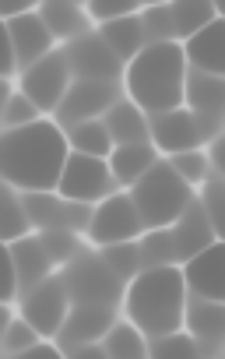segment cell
I'll return each mask as SVG.
<instances>
[{
  "instance_id": "cell-1",
  "label": "cell",
  "mask_w": 225,
  "mask_h": 359,
  "mask_svg": "<svg viewBox=\"0 0 225 359\" xmlns=\"http://www.w3.org/2000/svg\"><path fill=\"white\" fill-rule=\"evenodd\" d=\"M67 155H71L67 130L50 120H36L29 127L8 130L4 144H0V165H4L8 184L32 194L57 191Z\"/></svg>"
},
{
  "instance_id": "cell-2",
  "label": "cell",
  "mask_w": 225,
  "mask_h": 359,
  "mask_svg": "<svg viewBox=\"0 0 225 359\" xmlns=\"http://www.w3.org/2000/svg\"><path fill=\"white\" fill-rule=\"evenodd\" d=\"M183 81L186 60L179 43H148L127 64V95L137 109H148L151 116L183 106Z\"/></svg>"
},
{
  "instance_id": "cell-3",
  "label": "cell",
  "mask_w": 225,
  "mask_h": 359,
  "mask_svg": "<svg viewBox=\"0 0 225 359\" xmlns=\"http://www.w3.org/2000/svg\"><path fill=\"white\" fill-rule=\"evenodd\" d=\"M183 306H186V285H183L179 268H172V264H158V268L141 271L127 289L130 324L151 338L179 331Z\"/></svg>"
},
{
  "instance_id": "cell-4",
  "label": "cell",
  "mask_w": 225,
  "mask_h": 359,
  "mask_svg": "<svg viewBox=\"0 0 225 359\" xmlns=\"http://www.w3.org/2000/svg\"><path fill=\"white\" fill-rule=\"evenodd\" d=\"M137 215H141V226H151V229H162L169 222H176L186 205H190V187L169 169V162H155L137 184H134V194H130Z\"/></svg>"
},
{
  "instance_id": "cell-5",
  "label": "cell",
  "mask_w": 225,
  "mask_h": 359,
  "mask_svg": "<svg viewBox=\"0 0 225 359\" xmlns=\"http://www.w3.org/2000/svg\"><path fill=\"white\" fill-rule=\"evenodd\" d=\"M113 184L116 180H113L106 158H92V155L71 151L67 165H64V176L57 184V194L74 201V205H92V201H106L113 194Z\"/></svg>"
},
{
  "instance_id": "cell-6",
  "label": "cell",
  "mask_w": 225,
  "mask_h": 359,
  "mask_svg": "<svg viewBox=\"0 0 225 359\" xmlns=\"http://www.w3.org/2000/svg\"><path fill=\"white\" fill-rule=\"evenodd\" d=\"M71 299L78 306H113L120 299V278L106 268L102 257H85L78 261L67 278H64Z\"/></svg>"
},
{
  "instance_id": "cell-7",
  "label": "cell",
  "mask_w": 225,
  "mask_h": 359,
  "mask_svg": "<svg viewBox=\"0 0 225 359\" xmlns=\"http://www.w3.org/2000/svg\"><path fill=\"white\" fill-rule=\"evenodd\" d=\"M141 229H144L141 215H137V208L127 194H113V198L99 201V208L92 212V222H88V236L102 247L130 243Z\"/></svg>"
},
{
  "instance_id": "cell-8",
  "label": "cell",
  "mask_w": 225,
  "mask_h": 359,
  "mask_svg": "<svg viewBox=\"0 0 225 359\" xmlns=\"http://www.w3.org/2000/svg\"><path fill=\"white\" fill-rule=\"evenodd\" d=\"M71 88V64L64 53H50L39 64H32L22 78V92L39 106V109H60L64 95Z\"/></svg>"
},
{
  "instance_id": "cell-9",
  "label": "cell",
  "mask_w": 225,
  "mask_h": 359,
  "mask_svg": "<svg viewBox=\"0 0 225 359\" xmlns=\"http://www.w3.org/2000/svg\"><path fill=\"white\" fill-rule=\"evenodd\" d=\"M67 313H71V292L64 278H46L25 299V320L39 334H60V327L67 324Z\"/></svg>"
},
{
  "instance_id": "cell-10",
  "label": "cell",
  "mask_w": 225,
  "mask_h": 359,
  "mask_svg": "<svg viewBox=\"0 0 225 359\" xmlns=\"http://www.w3.org/2000/svg\"><path fill=\"white\" fill-rule=\"evenodd\" d=\"M71 71L78 74V81H116L120 74V60L116 53L99 39V36H78L67 50H64Z\"/></svg>"
},
{
  "instance_id": "cell-11",
  "label": "cell",
  "mask_w": 225,
  "mask_h": 359,
  "mask_svg": "<svg viewBox=\"0 0 225 359\" xmlns=\"http://www.w3.org/2000/svg\"><path fill=\"white\" fill-rule=\"evenodd\" d=\"M113 102H116V88L109 81H74L67 88L57 116H60L64 127H74V123L95 120L99 113H109Z\"/></svg>"
},
{
  "instance_id": "cell-12",
  "label": "cell",
  "mask_w": 225,
  "mask_h": 359,
  "mask_svg": "<svg viewBox=\"0 0 225 359\" xmlns=\"http://www.w3.org/2000/svg\"><path fill=\"white\" fill-rule=\"evenodd\" d=\"M148 134L155 137V144L169 155H179V151H197L204 144V134H200V123L190 109H169V113H155L151 123H148Z\"/></svg>"
},
{
  "instance_id": "cell-13",
  "label": "cell",
  "mask_w": 225,
  "mask_h": 359,
  "mask_svg": "<svg viewBox=\"0 0 225 359\" xmlns=\"http://www.w3.org/2000/svg\"><path fill=\"white\" fill-rule=\"evenodd\" d=\"M4 36L11 39L15 53H18V64L29 71L32 64H39L43 57H50V46H53V32L50 25L43 22V15L29 11V15H18V18H8L4 22Z\"/></svg>"
},
{
  "instance_id": "cell-14",
  "label": "cell",
  "mask_w": 225,
  "mask_h": 359,
  "mask_svg": "<svg viewBox=\"0 0 225 359\" xmlns=\"http://www.w3.org/2000/svg\"><path fill=\"white\" fill-rule=\"evenodd\" d=\"M29 219L39 222L46 233H67V229H85L92 222L88 205H74L67 198H53V194H29L25 198Z\"/></svg>"
},
{
  "instance_id": "cell-15",
  "label": "cell",
  "mask_w": 225,
  "mask_h": 359,
  "mask_svg": "<svg viewBox=\"0 0 225 359\" xmlns=\"http://www.w3.org/2000/svg\"><path fill=\"white\" fill-rule=\"evenodd\" d=\"M183 275V285L193 299H211V303H221V292H225V278H221V243H211L207 250H200L197 257L183 261L179 268Z\"/></svg>"
},
{
  "instance_id": "cell-16",
  "label": "cell",
  "mask_w": 225,
  "mask_h": 359,
  "mask_svg": "<svg viewBox=\"0 0 225 359\" xmlns=\"http://www.w3.org/2000/svg\"><path fill=\"white\" fill-rule=\"evenodd\" d=\"M169 243H172V261H190L200 250H207L211 243H218V233L207 222L200 205H186V212L169 229Z\"/></svg>"
},
{
  "instance_id": "cell-17",
  "label": "cell",
  "mask_w": 225,
  "mask_h": 359,
  "mask_svg": "<svg viewBox=\"0 0 225 359\" xmlns=\"http://www.w3.org/2000/svg\"><path fill=\"white\" fill-rule=\"evenodd\" d=\"M183 60L190 71H204V74H221L225 67V53H221V18L207 22L204 29H197L193 36H186L179 43Z\"/></svg>"
},
{
  "instance_id": "cell-18",
  "label": "cell",
  "mask_w": 225,
  "mask_h": 359,
  "mask_svg": "<svg viewBox=\"0 0 225 359\" xmlns=\"http://www.w3.org/2000/svg\"><path fill=\"white\" fill-rule=\"evenodd\" d=\"M109 327V306H74L67 313V324L60 327V341L71 352L78 345H92L95 338H106Z\"/></svg>"
},
{
  "instance_id": "cell-19",
  "label": "cell",
  "mask_w": 225,
  "mask_h": 359,
  "mask_svg": "<svg viewBox=\"0 0 225 359\" xmlns=\"http://www.w3.org/2000/svg\"><path fill=\"white\" fill-rule=\"evenodd\" d=\"M183 102L190 106L193 116H218V113H221V102H225L221 74H204V71H190V67H186Z\"/></svg>"
},
{
  "instance_id": "cell-20",
  "label": "cell",
  "mask_w": 225,
  "mask_h": 359,
  "mask_svg": "<svg viewBox=\"0 0 225 359\" xmlns=\"http://www.w3.org/2000/svg\"><path fill=\"white\" fill-rule=\"evenodd\" d=\"M99 39L116 53V60L130 64L148 43H144V29H141V15H127V18H116V22H106L99 25Z\"/></svg>"
},
{
  "instance_id": "cell-21",
  "label": "cell",
  "mask_w": 225,
  "mask_h": 359,
  "mask_svg": "<svg viewBox=\"0 0 225 359\" xmlns=\"http://www.w3.org/2000/svg\"><path fill=\"white\" fill-rule=\"evenodd\" d=\"M8 250H11V257H15V264H18V278H22V285H43L46 282V271H50V250H46V243L43 240H36V236H25V240H18V243H8Z\"/></svg>"
},
{
  "instance_id": "cell-22",
  "label": "cell",
  "mask_w": 225,
  "mask_h": 359,
  "mask_svg": "<svg viewBox=\"0 0 225 359\" xmlns=\"http://www.w3.org/2000/svg\"><path fill=\"white\" fill-rule=\"evenodd\" d=\"M102 123L116 144H144L148 141V120L134 102H113Z\"/></svg>"
},
{
  "instance_id": "cell-23",
  "label": "cell",
  "mask_w": 225,
  "mask_h": 359,
  "mask_svg": "<svg viewBox=\"0 0 225 359\" xmlns=\"http://www.w3.org/2000/svg\"><path fill=\"white\" fill-rule=\"evenodd\" d=\"M39 15L50 25L53 39H74V36H81L85 32V18H88V11L81 4H74V0H43Z\"/></svg>"
},
{
  "instance_id": "cell-24",
  "label": "cell",
  "mask_w": 225,
  "mask_h": 359,
  "mask_svg": "<svg viewBox=\"0 0 225 359\" xmlns=\"http://www.w3.org/2000/svg\"><path fill=\"white\" fill-rule=\"evenodd\" d=\"M155 165V148L144 144H116L113 158H109V172L120 184H137V180Z\"/></svg>"
},
{
  "instance_id": "cell-25",
  "label": "cell",
  "mask_w": 225,
  "mask_h": 359,
  "mask_svg": "<svg viewBox=\"0 0 225 359\" xmlns=\"http://www.w3.org/2000/svg\"><path fill=\"white\" fill-rule=\"evenodd\" d=\"M183 324L190 327V338H193L197 345H200V341H218V338H221V324H225L221 303L190 299V306H183Z\"/></svg>"
},
{
  "instance_id": "cell-26",
  "label": "cell",
  "mask_w": 225,
  "mask_h": 359,
  "mask_svg": "<svg viewBox=\"0 0 225 359\" xmlns=\"http://www.w3.org/2000/svg\"><path fill=\"white\" fill-rule=\"evenodd\" d=\"M169 15H172L176 39H186L218 18V4L214 0H169Z\"/></svg>"
},
{
  "instance_id": "cell-27",
  "label": "cell",
  "mask_w": 225,
  "mask_h": 359,
  "mask_svg": "<svg viewBox=\"0 0 225 359\" xmlns=\"http://www.w3.org/2000/svg\"><path fill=\"white\" fill-rule=\"evenodd\" d=\"M67 144H71V151H81L92 158H106L113 151V137L102 120H85V123L67 127Z\"/></svg>"
},
{
  "instance_id": "cell-28",
  "label": "cell",
  "mask_w": 225,
  "mask_h": 359,
  "mask_svg": "<svg viewBox=\"0 0 225 359\" xmlns=\"http://www.w3.org/2000/svg\"><path fill=\"white\" fill-rule=\"evenodd\" d=\"M109 359H148V345L134 324H113L102 341Z\"/></svg>"
},
{
  "instance_id": "cell-29",
  "label": "cell",
  "mask_w": 225,
  "mask_h": 359,
  "mask_svg": "<svg viewBox=\"0 0 225 359\" xmlns=\"http://www.w3.org/2000/svg\"><path fill=\"white\" fill-rule=\"evenodd\" d=\"M29 226H32V219H29L25 201L15 194V187H4V219H0V233H4V240L8 243L25 240L29 236Z\"/></svg>"
},
{
  "instance_id": "cell-30",
  "label": "cell",
  "mask_w": 225,
  "mask_h": 359,
  "mask_svg": "<svg viewBox=\"0 0 225 359\" xmlns=\"http://www.w3.org/2000/svg\"><path fill=\"white\" fill-rule=\"evenodd\" d=\"M148 359H204V348L190 338V334H162V338H151L148 345Z\"/></svg>"
},
{
  "instance_id": "cell-31",
  "label": "cell",
  "mask_w": 225,
  "mask_h": 359,
  "mask_svg": "<svg viewBox=\"0 0 225 359\" xmlns=\"http://www.w3.org/2000/svg\"><path fill=\"white\" fill-rule=\"evenodd\" d=\"M141 29H144V43H176V29H172V15L169 4H151L141 11Z\"/></svg>"
},
{
  "instance_id": "cell-32",
  "label": "cell",
  "mask_w": 225,
  "mask_h": 359,
  "mask_svg": "<svg viewBox=\"0 0 225 359\" xmlns=\"http://www.w3.org/2000/svg\"><path fill=\"white\" fill-rule=\"evenodd\" d=\"M43 334L22 317V320H8V327H4V352H8V359H15V355H22V352H32L36 345H43L39 341Z\"/></svg>"
},
{
  "instance_id": "cell-33",
  "label": "cell",
  "mask_w": 225,
  "mask_h": 359,
  "mask_svg": "<svg viewBox=\"0 0 225 359\" xmlns=\"http://www.w3.org/2000/svg\"><path fill=\"white\" fill-rule=\"evenodd\" d=\"M207 155L197 148V151H179V155H172L169 158V169L183 180V184L190 187V184H204V176H207Z\"/></svg>"
},
{
  "instance_id": "cell-34",
  "label": "cell",
  "mask_w": 225,
  "mask_h": 359,
  "mask_svg": "<svg viewBox=\"0 0 225 359\" xmlns=\"http://www.w3.org/2000/svg\"><path fill=\"white\" fill-rule=\"evenodd\" d=\"M39 113H43V109H39L25 92H11V95H8V106H4V127H8V130L29 127V123L39 120Z\"/></svg>"
},
{
  "instance_id": "cell-35",
  "label": "cell",
  "mask_w": 225,
  "mask_h": 359,
  "mask_svg": "<svg viewBox=\"0 0 225 359\" xmlns=\"http://www.w3.org/2000/svg\"><path fill=\"white\" fill-rule=\"evenodd\" d=\"M102 261H106V268H109L116 278H130V275L137 271V264H141V247H134V243L106 247V250H102Z\"/></svg>"
},
{
  "instance_id": "cell-36",
  "label": "cell",
  "mask_w": 225,
  "mask_h": 359,
  "mask_svg": "<svg viewBox=\"0 0 225 359\" xmlns=\"http://www.w3.org/2000/svg\"><path fill=\"white\" fill-rule=\"evenodd\" d=\"M141 0H88L85 11L92 22L106 25V22H116V18H127V15H137Z\"/></svg>"
},
{
  "instance_id": "cell-37",
  "label": "cell",
  "mask_w": 225,
  "mask_h": 359,
  "mask_svg": "<svg viewBox=\"0 0 225 359\" xmlns=\"http://www.w3.org/2000/svg\"><path fill=\"white\" fill-rule=\"evenodd\" d=\"M43 243H46V250H50L53 261H67V257L74 254V240H71L67 233H46Z\"/></svg>"
},
{
  "instance_id": "cell-38",
  "label": "cell",
  "mask_w": 225,
  "mask_h": 359,
  "mask_svg": "<svg viewBox=\"0 0 225 359\" xmlns=\"http://www.w3.org/2000/svg\"><path fill=\"white\" fill-rule=\"evenodd\" d=\"M18 285H22V278H18V264H15L11 250L4 247V299H8V303L18 296Z\"/></svg>"
},
{
  "instance_id": "cell-39",
  "label": "cell",
  "mask_w": 225,
  "mask_h": 359,
  "mask_svg": "<svg viewBox=\"0 0 225 359\" xmlns=\"http://www.w3.org/2000/svg\"><path fill=\"white\" fill-rule=\"evenodd\" d=\"M32 8H43V0H0V11H4V18L29 15Z\"/></svg>"
},
{
  "instance_id": "cell-40",
  "label": "cell",
  "mask_w": 225,
  "mask_h": 359,
  "mask_svg": "<svg viewBox=\"0 0 225 359\" xmlns=\"http://www.w3.org/2000/svg\"><path fill=\"white\" fill-rule=\"evenodd\" d=\"M67 359H109L106 355V348L99 345V341H92V345H78V348H71V352H64Z\"/></svg>"
},
{
  "instance_id": "cell-41",
  "label": "cell",
  "mask_w": 225,
  "mask_h": 359,
  "mask_svg": "<svg viewBox=\"0 0 225 359\" xmlns=\"http://www.w3.org/2000/svg\"><path fill=\"white\" fill-rule=\"evenodd\" d=\"M15 359H67L60 348H53V345H36L32 352H22V355H15Z\"/></svg>"
},
{
  "instance_id": "cell-42",
  "label": "cell",
  "mask_w": 225,
  "mask_h": 359,
  "mask_svg": "<svg viewBox=\"0 0 225 359\" xmlns=\"http://www.w3.org/2000/svg\"><path fill=\"white\" fill-rule=\"evenodd\" d=\"M144 8H151V4H169V0H141Z\"/></svg>"
}]
</instances>
